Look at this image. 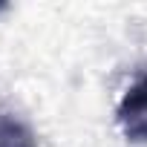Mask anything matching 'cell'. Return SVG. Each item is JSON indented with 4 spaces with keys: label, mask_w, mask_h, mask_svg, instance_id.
I'll list each match as a JSON object with an SVG mask.
<instances>
[{
    "label": "cell",
    "mask_w": 147,
    "mask_h": 147,
    "mask_svg": "<svg viewBox=\"0 0 147 147\" xmlns=\"http://www.w3.org/2000/svg\"><path fill=\"white\" fill-rule=\"evenodd\" d=\"M0 147H38V136L20 115L0 110Z\"/></svg>",
    "instance_id": "2"
},
{
    "label": "cell",
    "mask_w": 147,
    "mask_h": 147,
    "mask_svg": "<svg viewBox=\"0 0 147 147\" xmlns=\"http://www.w3.org/2000/svg\"><path fill=\"white\" fill-rule=\"evenodd\" d=\"M115 118H118L121 133L130 141L147 144V72L124 92Z\"/></svg>",
    "instance_id": "1"
}]
</instances>
